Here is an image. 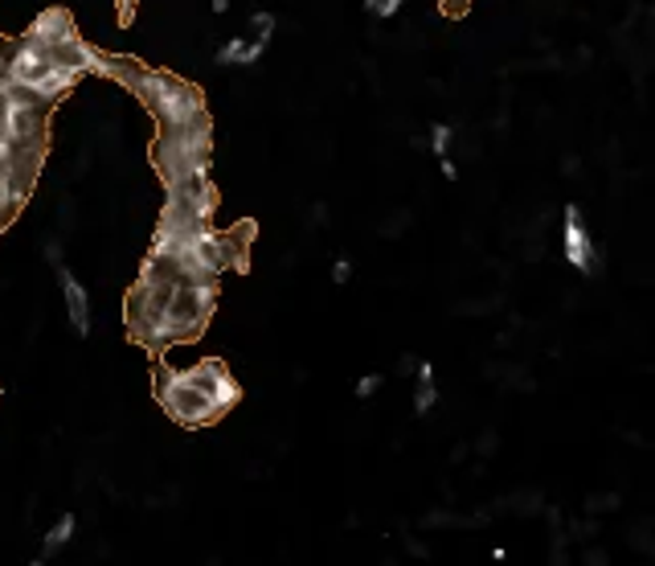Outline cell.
<instances>
[{"mask_svg":"<svg viewBox=\"0 0 655 566\" xmlns=\"http://www.w3.org/2000/svg\"><path fill=\"white\" fill-rule=\"evenodd\" d=\"M123 86H132L135 95H140V104L160 120V128L189 123V120H197V116H205L202 91L193 83H185V79H177V74H165V70L132 67V74H128Z\"/></svg>","mask_w":655,"mask_h":566,"instance_id":"obj_1","label":"cell"},{"mask_svg":"<svg viewBox=\"0 0 655 566\" xmlns=\"http://www.w3.org/2000/svg\"><path fill=\"white\" fill-rule=\"evenodd\" d=\"M209 153H214V132H209V120L197 116L189 123H172V128H160V140L151 148V160H156V172L165 177V185L185 177L193 169H209Z\"/></svg>","mask_w":655,"mask_h":566,"instance_id":"obj_2","label":"cell"},{"mask_svg":"<svg viewBox=\"0 0 655 566\" xmlns=\"http://www.w3.org/2000/svg\"><path fill=\"white\" fill-rule=\"evenodd\" d=\"M46 111L50 107L37 104L29 91L17 86L0 107V136L13 140L21 153H41V144H46Z\"/></svg>","mask_w":655,"mask_h":566,"instance_id":"obj_3","label":"cell"},{"mask_svg":"<svg viewBox=\"0 0 655 566\" xmlns=\"http://www.w3.org/2000/svg\"><path fill=\"white\" fill-rule=\"evenodd\" d=\"M169 197L172 202H181L189 214H197V218H214V209H218V189L209 181V169H193L185 177H177L169 181Z\"/></svg>","mask_w":655,"mask_h":566,"instance_id":"obj_4","label":"cell"},{"mask_svg":"<svg viewBox=\"0 0 655 566\" xmlns=\"http://www.w3.org/2000/svg\"><path fill=\"white\" fill-rule=\"evenodd\" d=\"M50 62H53V53L46 50V46H37L34 37H21L17 46L4 50V74H9L13 86H21V91H29L34 79L50 67Z\"/></svg>","mask_w":655,"mask_h":566,"instance_id":"obj_5","label":"cell"},{"mask_svg":"<svg viewBox=\"0 0 655 566\" xmlns=\"http://www.w3.org/2000/svg\"><path fill=\"white\" fill-rule=\"evenodd\" d=\"M561 242H566V258H570L573 272L590 275L598 267V251H594V239H590V226L582 218V209L570 206L566 209V230H561Z\"/></svg>","mask_w":655,"mask_h":566,"instance_id":"obj_6","label":"cell"},{"mask_svg":"<svg viewBox=\"0 0 655 566\" xmlns=\"http://www.w3.org/2000/svg\"><path fill=\"white\" fill-rule=\"evenodd\" d=\"M53 272H58V288H62V296H66L70 325H74V333H78V337H86V333H90V296H86L83 279L70 272L62 258L53 263Z\"/></svg>","mask_w":655,"mask_h":566,"instance_id":"obj_7","label":"cell"},{"mask_svg":"<svg viewBox=\"0 0 655 566\" xmlns=\"http://www.w3.org/2000/svg\"><path fill=\"white\" fill-rule=\"evenodd\" d=\"M78 79H83V70L70 67V62H58V58H53L50 67H46V70H41V74L34 79V86H29V95H34L37 104L53 107L58 99H62V95H66L70 86L78 83Z\"/></svg>","mask_w":655,"mask_h":566,"instance_id":"obj_8","label":"cell"},{"mask_svg":"<svg viewBox=\"0 0 655 566\" xmlns=\"http://www.w3.org/2000/svg\"><path fill=\"white\" fill-rule=\"evenodd\" d=\"M78 29H74V21H70V13H62V9H46L41 17L29 25V34L25 37H34L37 46H46V50H58L66 37H74Z\"/></svg>","mask_w":655,"mask_h":566,"instance_id":"obj_9","label":"cell"},{"mask_svg":"<svg viewBox=\"0 0 655 566\" xmlns=\"http://www.w3.org/2000/svg\"><path fill=\"white\" fill-rule=\"evenodd\" d=\"M70 538H74V517H58V521H53V530L46 533V554H41V558H53V554H58V550L66 546Z\"/></svg>","mask_w":655,"mask_h":566,"instance_id":"obj_10","label":"cell"},{"mask_svg":"<svg viewBox=\"0 0 655 566\" xmlns=\"http://www.w3.org/2000/svg\"><path fill=\"white\" fill-rule=\"evenodd\" d=\"M221 67H246V37H230L218 50Z\"/></svg>","mask_w":655,"mask_h":566,"instance_id":"obj_11","label":"cell"},{"mask_svg":"<svg viewBox=\"0 0 655 566\" xmlns=\"http://www.w3.org/2000/svg\"><path fill=\"white\" fill-rule=\"evenodd\" d=\"M438 402L435 377H419V390H414V414H426Z\"/></svg>","mask_w":655,"mask_h":566,"instance_id":"obj_12","label":"cell"},{"mask_svg":"<svg viewBox=\"0 0 655 566\" xmlns=\"http://www.w3.org/2000/svg\"><path fill=\"white\" fill-rule=\"evenodd\" d=\"M365 13L377 21H389L402 13V0H365Z\"/></svg>","mask_w":655,"mask_h":566,"instance_id":"obj_13","label":"cell"},{"mask_svg":"<svg viewBox=\"0 0 655 566\" xmlns=\"http://www.w3.org/2000/svg\"><path fill=\"white\" fill-rule=\"evenodd\" d=\"M451 128H447V123H435V128H430V148H435V156H447V148H451Z\"/></svg>","mask_w":655,"mask_h":566,"instance_id":"obj_14","label":"cell"},{"mask_svg":"<svg viewBox=\"0 0 655 566\" xmlns=\"http://www.w3.org/2000/svg\"><path fill=\"white\" fill-rule=\"evenodd\" d=\"M251 29H254V37H258V41H270V34H275V13H254Z\"/></svg>","mask_w":655,"mask_h":566,"instance_id":"obj_15","label":"cell"},{"mask_svg":"<svg viewBox=\"0 0 655 566\" xmlns=\"http://www.w3.org/2000/svg\"><path fill=\"white\" fill-rule=\"evenodd\" d=\"M381 382H386L381 374H365L361 382H356V395H361V398H373L377 390H381Z\"/></svg>","mask_w":655,"mask_h":566,"instance_id":"obj_16","label":"cell"},{"mask_svg":"<svg viewBox=\"0 0 655 566\" xmlns=\"http://www.w3.org/2000/svg\"><path fill=\"white\" fill-rule=\"evenodd\" d=\"M468 4L471 0H442V13H447V17H459V13H468Z\"/></svg>","mask_w":655,"mask_h":566,"instance_id":"obj_17","label":"cell"},{"mask_svg":"<svg viewBox=\"0 0 655 566\" xmlns=\"http://www.w3.org/2000/svg\"><path fill=\"white\" fill-rule=\"evenodd\" d=\"M349 275H353V263H349V258H337V267H332V279H337V284H344Z\"/></svg>","mask_w":655,"mask_h":566,"instance_id":"obj_18","label":"cell"},{"mask_svg":"<svg viewBox=\"0 0 655 566\" xmlns=\"http://www.w3.org/2000/svg\"><path fill=\"white\" fill-rule=\"evenodd\" d=\"M442 177H447V181H454V177H459V169H454L447 156H442Z\"/></svg>","mask_w":655,"mask_h":566,"instance_id":"obj_19","label":"cell"},{"mask_svg":"<svg viewBox=\"0 0 655 566\" xmlns=\"http://www.w3.org/2000/svg\"><path fill=\"white\" fill-rule=\"evenodd\" d=\"M230 9V0H214V13H226Z\"/></svg>","mask_w":655,"mask_h":566,"instance_id":"obj_20","label":"cell"},{"mask_svg":"<svg viewBox=\"0 0 655 566\" xmlns=\"http://www.w3.org/2000/svg\"><path fill=\"white\" fill-rule=\"evenodd\" d=\"M0 230H4V226H0Z\"/></svg>","mask_w":655,"mask_h":566,"instance_id":"obj_21","label":"cell"}]
</instances>
